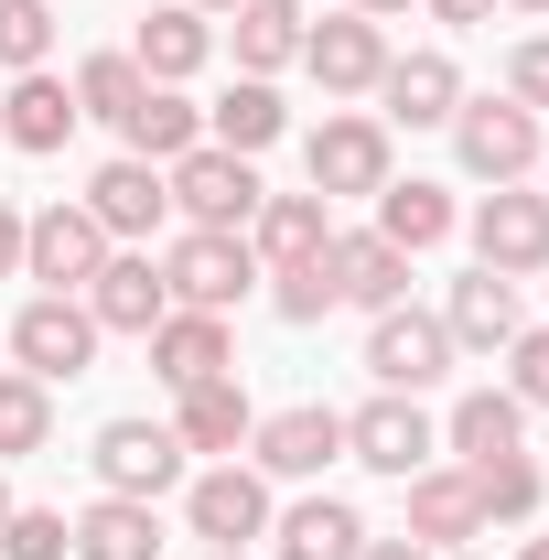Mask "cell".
I'll return each instance as SVG.
<instances>
[{
	"label": "cell",
	"mask_w": 549,
	"mask_h": 560,
	"mask_svg": "<svg viewBox=\"0 0 549 560\" xmlns=\"http://www.w3.org/2000/svg\"><path fill=\"white\" fill-rule=\"evenodd\" d=\"M75 302L97 313V335H151V324L173 313V291H162V259H151V248H108L97 280H86Z\"/></svg>",
	"instance_id": "11"
},
{
	"label": "cell",
	"mask_w": 549,
	"mask_h": 560,
	"mask_svg": "<svg viewBox=\"0 0 549 560\" xmlns=\"http://www.w3.org/2000/svg\"><path fill=\"white\" fill-rule=\"evenodd\" d=\"M344 453H355V464H366V475H399V486H410L420 464H431V453H442V431H431V420H420V399H399V388H377V399H366V410L344 420Z\"/></svg>",
	"instance_id": "10"
},
{
	"label": "cell",
	"mask_w": 549,
	"mask_h": 560,
	"mask_svg": "<svg viewBox=\"0 0 549 560\" xmlns=\"http://www.w3.org/2000/svg\"><path fill=\"white\" fill-rule=\"evenodd\" d=\"M173 431H184V453H226V464H237V442L259 431V410H248V388H237V377H206V388H184Z\"/></svg>",
	"instance_id": "26"
},
{
	"label": "cell",
	"mask_w": 549,
	"mask_h": 560,
	"mask_svg": "<svg viewBox=\"0 0 549 560\" xmlns=\"http://www.w3.org/2000/svg\"><path fill=\"white\" fill-rule=\"evenodd\" d=\"M270 313H280V324H324V313H335V259H291V270H270Z\"/></svg>",
	"instance_id": "36"
},
{
	"label": "cell",
	"mask_w": 549,
	"mask_h": 560,
	"mask_svg": "<svg viewBox=\"0 0 549 560\" xmlns=\"http://www.w3.org/2000/svg\"><path fill=\"white\" fill-rule=\"evenodd\" d=\"M248 248H259V270L324 259V248H335V206H324V195H259V215H248Z\"/></svg>",
	"instance_id": "19"
},
{
	"label": "cell",
	"mask_w": 549,
	"mask_h": 560,
	"mask_svg": "<svg viewBox=\"0 0 549 560\" xmlns=\"http://www.w3.org/2000/svg\"><path fill=\"white\" fill-rule=\"evenodd\" d=\"M248 453H259V475H324V464H344V410H324V399H302V410H270L259 431H248Z\"/></svg>",
	"instance_id": "15"
},
{
	"label": "cell",
	"mask_w": 549,
	"mask_h": 560,
	"mask_svg": "<svg viewBox=\"0 0 549 560\" xmlns=\"http://www.w3.org/2000/svg\"><path fill=\"white\" fill-rule=\"evenodd\" d=\"M86 215H97L108 237H151V226L173 215V184H162V162H130V151H119V162L86 184Z\"/></svg>",
	"instance_id": "20"
},
{
	"label": "cell",
	"mask_w": 549,
	"mask_h": 560,
	"mask_svg": "<svg viewBox=\"0 0 549 560\" xmlns=\"http://www.w3.org/2000/svg\"><path fill=\"white\" fill-rule=\"evenodd\" d=\"M302 162H313V195L335 206V195H377L388 184V119H324V130L302 140Z\"/></svg>",
	"instance_id": "13"
},
{
	"label": "cell",
	"mask_w": 549,
	"mask_h": 560,
	"mask_svg": "<svg viewBox=\"0 0 549 560\" xmlns=\"http://www.w3.org/2000/svg\"><path fill=\"white\" fill-rule=\"evenodd\" d=\"M86 464H97L108 495H140V506H151V495L184 486V431H173V420H108Z\"/></svg>",
	"instance_id": "5"
},
{
	"label": "cell",
	"mask_w": 549,
	"mask_h": 560,
	"mask_svg": "<svg viewBox=\"0 0 549 560\" xmlns=\"http://www.w3.org/2000/svg\"><path fill=\"white\" fill-rule=\"evenodd\" d=\"M108 248H119V237H108L86 206H44V215H22V270L44 280V291H86Z\"/></svg>",
	"instance_id": "9"
},
{
	"label": "cell",
	"mask_w": 549,
	"mask_h": 560,
	"mask_svg": "<svg viewBox=\"0 0 549 560\" xmlns=\"http://www.w3.org/2000/svg\"><path fill=\"white\" fill-rule=\"evenodd\" d=\"M302 0H237V66L248 75H280V66H302Z\"/></svg>",
	"instance_id": "30"
},
{
	"label": "cell",
	"mask_w": 549,
	"mask_h": 560,
	"mask_svg": "<svg viewBox=\"0 0 549 560\" xmlns=\"http://www.w3.org/2000/svg\"><path fill=\"white\" fill-rule=\"evenodd\" d=\"M280 560H366V517L344 506V495H302L291 517H270Z\"/></svg>",
	"instance_id": "24"
},
{
	"label": "cell",
	"mask_w": 549,
	"mask_h": 560,
	"mask_svg": "<svg viewBox=\"0 0 549 560\" xmlns=\"http://www.w3.org/2000/svg\"><path fill=\"white\" fill-rule=\"evenodd\" d=\"M506 97H517V108H549V33H528V44L506 55Z\"/></svg>",
	"instance_id": "39"
},
{
	"label": "cell",
	"mask_w": 549,
	"mask_h": 560,
	"mask_svg": "<svg viewBox=\"0 0 549 560\" xmlns=\"http://www.w3.org/2000/svg\"><path fill=\"white\" fill-rule=\"evenodd\" d=\"M162 184H173V206L195 215V226H215V237H248V215H259V173H248L237 151H215V140H195L184 162H162Z\"/></svg>",
	"instance_id": "4"
},
{
	"label": "cell",
	"mask_w": 549,
	"mask_h": 560,
	"mask_svg": "<svg viewBox=\"0 0 549 560\" xmlns=\"http://www.w3.org/2000/svg\"><path fill=\"white\" fill-rule=\"evenodd\" d=\"M453 151H464L475 184H528V173H539V108H517V97H464V108H453Z\"/></svg>",
	"instance_id": "2"
},
{
	"label": "cell",
	"mask_w": 549,
	"mask_h": 560,
	"mask_svg": "<svg viewBox=\"0 0 549 560\" xmlns=\"http://www.w3.org/2000/svg\"><path fill=\"white\" fill-rule=\"evenodd\" d=\"M151 550H162V517L140 495H97L75 517V560H151Z\"/></svg>",
	"instance_id": "29"
},
{
	"label": "cell",
	"mask_w": 549,
	"mask_h": 560,
	"mask_svg": "<svg viewBox=\"0 0 549 560\" xmlns=\"http://www.w3.org/2000/svg\"><path fill=\"white\" fill-rule=\"evenodd\" d=\"M184 517H195L206 550H248V539H270V475L259 464H215V475L184 486Z\"/></svg>",
	"instance_id": "8"
},
{
	"label": "cell",
	"mask_w": 549,
	"mask_h": 560,
	"mask_svg": "<svg viewBox=\"0 0 549 560\" xmlns=\"http://www.w3.org/2000/svg\"><path fill=\"white\" fill-rule=\"evenodd\" d=\"M464 475H475L484 528H528V517H539V464H528V453H484V464H464Z\"/></svg>",
	"instance_id": "32"
},
{
	"label": "cell",
	"mask_w": 549,
	"mask_h": 560,
	"mask_svg": "<svg viewBox=\"0 0 549 560\" xmlns=\"http://www.w3.org/2000/svg\"><path fill=\"white\" fill-rule=\"evenodd\" d=\"M119 140H130V162H184V151L206 140V108H195L184 86H140V108L119 119Z\"/></svg>",
	"instance_id": "25"
},
{
	"label": "cell",
	"mask_w": 549,
	"mask_h": 560,
	"mask_svg": "<svg viewBox=\"0 0 549 560\" xmlns=\"http://www.w3.org/2000/svg\"><path fill=\"white\" fill-rule=\"evenodd\" d=\"M377 97H388V119H399V130H453L464 75H453V55H388Z\"/></svg>",
	"instance_id": "17"
},
{
	"label": "cell",
	"mask_w": 549,
	"mask_h": 560,
	"mask_svg": "<svg viewBox=\"0 0 549 560\" xmlns=\"http://www.w3.org/2000/svg\"><path fill=\"white\" fill-rule=\"evenodd\" d=\"M44 55H55V0H0V66L33 75Z\"/></svg>",
	"instance_id": "37"
},
{
	"label": "cell",
	"mask_w": 549,
	"mask_h": 560,
	"mask_svg": "<svg viewBox=\"0 0 549 560\" xmlns=\"http://www.w3.org/2000/svg\"><path fill=\"white\" fill-rule=\"evenodd\" d=\"M22 270V206H11V195H0V280Z\"/></svg>",
	"instance_id": "40"
},
{
	"label": "cell",
	"mask_w": 549,
	"mask_h": 560,
	"mask_svg": "<svg viewBox=\"0 0 549 560\" xmlns=\"http://www.w3.org/2000/svg\"><path fill=\"white\" fill-rule=\"evenodd\" d=\"M259 280H270V270H259V248H248V237H215V226H184V237H173V259H162L173 313H237Z\"/></svg>",
	"instance_id": "1"
},
{
	"label": "cell",
	"mask_w": 549,
	"mask_h": 560,
	"mask_svg": "<svg viewBox=\"0 0 549 560\" xmlns=\"http://www.w3.org/2000/svg\"><path fill=\"white\" fill-rule=\"evenodd\" d=\"M442 335H453V355L475 346V355H506L528 324H517V280H495V270H464L453 280V302H442Z\"/></svg>",
	"instance_id": "16"
},
{
	"label": "cell",
	"mask_w": 549,
	"mask_h": 560,
	"mask_svg": "<svg viewBox=\"0 0 549 560\" xmlns=\"http://www.w3.org/2000/svg\"><path fill=\"white\" fill-rule=\"evenodd\" d=\"M410 539H420V550H475V539H484L475 475H442V464H420V475H410Z\"/></svg>",
	"instance_id": "21"
},
{
	"label": "cell",
	"mask_w": 549,
	"mask_h": 560,
	"mask_svg": "<svg viewBox=\"0 0 549 560\" xmlns=\"http://www.w3.org/2000/svg\"><path fill=\"white\" fill-rule=\"evenodd\" d=\"M215 55V22L206 11H184V0H162V11H140V44H130V66L151 75V86H184V75Z\"/></svg>",
	"instance_id": "22"
},
{
	"label": "cell",
	"mask_w": 549,
	"mask_h": 560,
	"mask_svg": "<svg viewBox=\"0 0 549 560\" xmlns=\"http://www.w3.org/2000/svg\"><path fill=\"white\" fill-rule=\"evenodd\" d=\"M431 11H442V22H484L495 0H431Z\"/></svg>",
	"instance_id": "42"
},
{
	"label": "cell",
	"mask_w": 549,
	"mask_h": 560,
	"mask_svg": "<svg viewBox=\"0 0 549 560\" xmlns=\"http://www.w3.org/2000/svg\"><path fill=\"white\" fill-rule=\"evenodd\" d=\"M151 377L184 399V388H206V377H237V335H226V313H162L151 335Z\"/></svg>",
	"instance_id": "12"
},
{
	"label": "cell",
	"mask_w": 549,
	"mask_h": 560,
	"mask_svg": "<svg viewBox=\"0 0 549 560\" xmlns=\"http://www.w3.org/2000/svg\"><path fill=\"white\" fill-rule=\"evenodd\" d=\"M366 377H377V388H399V399L442 388V377H453V335H442V313L388 302V313H377V335H366Z\"/></svg>",
	"instance_id": "6"
},
{
	"label": "cell",
	"mask_w": 549,
	"mask_h": 560,
	"mask_svg": "<svg viewBox=\"0 0 549 560\" xmlns=\"http://www.w3.org/2000/svg\"><path fill=\"white\" fill-rule=\"evenodd\" d=\"M366 560H431L420 539H366Z\"/></svg>",
	"instance_id": "41"
},
{
	"label": "cell",
	"mask_w": 549,
	"mask_h": 560,
	"mask_svg": "<svg viewBox=\"0 0 549 560\" xmlns=\"http://www.w3.org/2000/svg\"><path fill=\"white\" fill-rule=\"evenodd\" d=\"M377 237H388V248H442V237H453V195H442V184H399V173H388V184H377Z\"/></svg>",
	"instance_id": "28"
},
{
	"label": "cell",
	"mask_w": 549,
	"mask_h": 560,
	"mask_svg": "<svg viewBox=\"0 0 549 560\" xmlns=\"http://www.w3.org/2000/svg\"><path fill=\"white\" fill-rule=\"evenodd\" d=\"M184 11H237V0H184Z\"/></svg>",
	"instance_id": "44"
},
{
	"label": "cell",
	"mask_w": 549,
	"mask_h": 560,
	"mask_svg": "<svg viewBox=\"0 0 549 560\" xmlns=\"http://www.w3.org/2000/svg\"><path fill=\"white\" fill-rule=\"evenodd\" d=\"M75 119H86L75 86H66V75H44V66L11 75V97H0V140H11V151H66Z\"/></svg>",
	"instance_id": "18"
},
{
	"label": "cell",
	"mask_w": 549,
	"mask_h": 560,
	"mask_svg": "<svg viewBox=\"0 0 549 560\" xmlns=\"http://www.w3.org/2000/svg\"><path fill=\"white\" fill-rule=\"evenodd\" d=\"M506 399L517 410H549V335H517L506 346Z\"/></svg>",
	"instance_id": "38"
},
{
	"label": "cell",
	"mask_w": 549,
	"mask_h": 560,
	"mask_svg": "<svg viewBox=\"0 0 549 560\" xmlns=\"http://www.w3.org/2000/svg\"><path fill=\"white\" fill-rule=\"evenodd\" d=\"M44 442H55V388L22 377V366H0V464L11 453H44Z\"/></svg>",
	"instance_id": "33"
},
{
	"label": "cell",
	"mask_w": 549,
	"mask_h": 560,
	"mask_svg": "<svg viewBox=\"0 0 549 560\" xmlns=\"http://www.w3.org/2000/svg\"><path fill=\"white\" fill-rule=\"evenodd\" d=\"M0 560H75V517L66 506H11L0 517Z\"/></svg>",
	"instance_id": "35"
},
{
	"label": "cell",
	"mask_w": 549,
	"mask_h": 560,
	"mask_svg": "<svg viewBox=\"0 0 549 560\" xmlns=\"http://www.w3.org/2000/svg\"><path fill=\"white\" fill-rule=\"evenodd\" d=\"M140 86H151V75H140L130 55H86V66H75V108L119 130V119H130V108H140Z\"/></svg>",
	"instance_id": "34"
},
{
	"label": "cell",
	"mask_w": 549,
	"mask_h": 560,
	"mask_svg": "<svg viewBox=\"0 0 549 560\" xmlns=\"http://www.w3.org/2000/svg\"><path fill=\"white\" fill-rule=\"evenodd\" d=\"M206 130H215V151H237V162H248V151H270V140L291 130V108H280L270 75H237V86L206 108Z\"/></svg>",
	"instance_id": "27"
},
{
	"label": "cell",
	"mask_w": 549,
	"mask_h": 560,
	"mask_svg": "<svg viewBox=\"0 0 549 560\" xmlns=\"http://www.w3.org/2000/svg\"><path fill=\"white\" fill-rule=\"evenodd\" d=\"M302 66H313L324 97H366V86L388 75V33H377L366 11H335V22H313V33H302Z\"/></svg>",
	"instance_id": "14"
},
{
	"label": "cell",
	"mask_w": 549,
	"mask_h": 560,
	"mask_svg": "<svg viewBox=\"0 0 549 560\" xmlns=\"http://www.w3.org/2000/svg\"><path fill=\"white\" fill-rule=\"evenodd\" d=\"M215 560H248V550H215Z\"/></svg>",
	"instance_id": "48"
},
{
	"label": "cell",
	"mask_w": 549,
	"mask_h": 560,
	"mask_svg": "<svg viewBox=\"0 0 549 560\" xmlns=\"http://www.w3.org/2000/svg\"><path fill=\"white\" fill-rule=\"evenodd\" d=\"M11 506H22V495H11V475H0V517H11Z\"/></svg>",
	"instance_id": "45"
},
{
	"label": "cell",
	"mask_w": 549,
	"mask_h": 560,
	"mask_svg": "<svg viewBox=\"0 0 549 560\" xmlns=\"http://www.w3.org/2000/svg\"><path fill=\"white\" fill-rule=\"evenodd\" d=\"M453 560H484V550H453Z\"/></svg>",
	"instance_id": "49"
},
{
	"label": "cell",
	"mask_w": 549,
	"mask_h": 560,
	"mask_svg": "<svg viewBox=\"0 0 549 560\" xmlns=\"http://www.w3.org/2000/svg\"><path fill=\"white\" fill-rule=\"evenodd\" d=\"M506 11H549V0H506Z\"/></svg>",
	"instance_id": "47"
},
{
	"label": "cell",
	"mask_w": 549,
	"mask_h": 560,
	"mask_svg": "<svg viewBox=\"0 0 549 560\" xmlns=\"http://www.w3.org/2000/svg\"><path fill=\"white\" fill-rule=\"evenodd\" d=\"M344 11H366V22H399V11H410V0H344Z\"/></svg>",
	"instance_id": "43"
},
{
	"label": "cell",
	"mask_w": 549,
	"mask_h": 560,
	"mask_svg": "<svg viewBox=\"0 0 549 560\" xmlns=\"http://www.w3.org/2000/svg\"><path fill=\"white\" fill-rule=\"evenodd\" d=\"M324 259H335V302H355V313H388V302H410V248H388L377 226H366V237H335Z\"/></svg>",
	"instance_id": "23"
},
{
	"label": "cell",
	"mask_w": 549,
	"mask_h": 560,
	"mask_svg": "<svg viewBox=\"0 0 549 560\" xmlns=\"http://www.w3.org/2000/svg\"><path fill=\"white\" fill-rule=\"evenodd\" d=\"M517 560H549V539H528V550H517Z\"/></svg>",
	"instance_id": "46"
},
{
	"label": "cell",
	"mask_w": 549,
	"mask_h": 560,
	"mask_svg": "<svg viewBox=\"0 0 549 560\" xmlns=\"http://www.w3.org/2000/svg\"><path fill=\"white\" fill-rule=\"evenodd\" d=\"M464 464H484V453H517L528 442V410L506 399V388H475V399H453V431H442Z\"/></svg>",
	"instance_id": "31"
},
{
	"label": "cell",
	"mask_w": 549,
	"mask_h": 560,
	"mask_svg": "<svg viewBox=\"0 0 549 560\" xmlns=\"http://www.w3.org/2000/svg\"><path fill=\"white\" fill-rule=\"evenodd\" d=\"M475 270L495 280H528L549 270V195H528V184H495L475 206Z\"/></svg>",
	"instance_id": "7"
},
{
	"label": "cell",
	"mask_w": 549,
	"mask_h": 560,
	"mask_svg": "<svg viewBox=\"0 0 549 560\" xmlns=\"http://www.w3.org/2000/svg\"><path fill=\"white\" fill-rule=\"evenodd\" d=\"M11 355H22V377H86L97 366V313L75 302V291H33L22 313H11Z\"/></svg>",
	"instance_id": "3"
}]
</instances>
